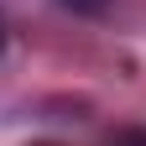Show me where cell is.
<instances>
[{
  "label": "cell",
  "instance_id": "2",
  "mask_svg": "<svg viewBox=\"0 0 146 146\" xmlns=\"http://www.w3.org/2000/svg\"><path fill=\"white\" fill-rule=\"evenodd\" d=\"M63 5H73V11H84V16H94V11H104V0H63Z\"/></svg>",
  "mask_w": 146,
  "mask_h": 146
},
{
  "label": "cell",
  "instance_id": "1",
  "mask_svg": "<svg viewBox=\"0 0 146 146\" xmlns=\"http://www.w3.org/2000/svg\"><path fill=\"white\" fill-rule=\"evenodd\" d=\"M110 146H146V131H125V136H115Z\"/></svg>",
  "mask_w": 146,
  "mask_h": 146
},
{
  "label": "cell",
  "instance_id": "3",
  "mask_svg": "<svg viewBox=\"0 0 146 146\" xmlns=\"http://www.w3.org/2000/svg\"><path fill=\"white\" fill-rule=\"evenodd\" d=\"M0 47H5V26H0Z\"/></svg>",
  "mask_w": 146,
  "mask_h": 146
}]
</instances>
